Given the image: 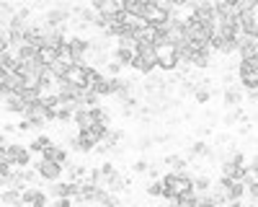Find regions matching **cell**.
Returning a JSON list of instances; mask_svg holds the SVG:
<instances>
[{"label":"cell","mask_w":258,"mask_h":207,"mask_svg":"<svg viewBox=\"0 0 258 207\" xmlns=\"http://www.w3.org/2000/svg\"><path fill=\"white\" fill-rule=\"evenodd\" d=\"M6 153H8V158H11V163L16 166V169H26V166H31V150H29L26 142H8Z\"/></svg>","instance_id":"1"},{"label":"cell","mask_w":258,"mask_h":207,"mask_svg":"<svg viewBox=\"0 0 258 207\" xmlns=\"http://www.w3.org/2000/svg\"><path fill=\"white\" fill-rule=\"evenodd\" d=\"M220 96H222V104H225L227 109H238V107H243V104H245V88H240L238 83L220 88Z\"/></svg>","instance_id":"2"},{"label":"cell","mask_w":258,"mask_h":207,"mask_svg":"<svg viewBox=\"0 0 258 207\" xmlns=\"http://www.w3.org/2000/svg\"><path fill=\"white\" fill-rule=\"evenodd\" d=\"M34 169L39 171V176L44 179V181H59V176L64 174V166L62 163H54V161H36V163H31Z\"/></svg>","instance_id":"3"},{"label":"cell","mask_w":258,"mask_h":207,"mask_svg":"<svg viewBox=\"0 0 258 207\" xmlns=\"http://www.w3.org/2000/svg\"><path fill=\"white\" fill-rule=\"evenodd\" d=\"M21 202L29 204V207H49V194L41 192L39 186H26L21 192Z\"/></svg>","instance_id":"4"},{"label":"cell","mask_w":258,"mask_h":207,"mask_svg":"<svg viewBox=\"0 0 258 207\" xmlns=\"http://www.w3.org/2000/svg\"><path fill=\"white\" fill-rule=\"evenodd\" d=\"M170 18H173V13L158 8L155 3H150V6H147V11H145V21H147L150 26H165Z\"/></svg>","instance_id":"5"},{"label":"cell","mask_w":258,"mask_h":207,"mask_svg":"<svg viewBox=\"0 0 258 207\" xmlns=\"http://www.w3.org/2000/svg\"><path fill=\"white\" fill-rule=\"evenodd\" d=\"M78 189H80V184H75V181H52L49 194H52V199H59V197H70V199H75Z\"/></svg>","instance_id":"6"},{"label":"cell","mask_w":258,"mask_h":207,"mask_svg":"<svg viewBox=\"0 0 258 207\" xmlns=\"http://www.w3.org/2000/svg\"><path fill=\"white\" fill-rule=\"evenodd\" d=\"M238 26H240V34L245 36H258V13L255 11H245L238 16Z\"/></svg>","instance_id":"7"},{"label":"cell","mask_w":258,"mask_h":207,"mask_svg":"<svg viewBox=\"0 0 258 207\" xmlns=\"http://www.w3.org/2000/svg\"><path fill=\"white\" fill-rule=\"evenodd\" d=\"M163 163L168 166L170 171H176V174H183L188 166H191V161H188L186 156H181V153H168V156L163 158Z\"/></svg>","instance_id":"8"},{"label":"cell","mask_w":258,"mask_h":207,"mask_svg":"<svg viewBox=\"0 0 258 207\" xmlns=\"http://www.w3.org/2000/svg\"><path fill=\"white\" fill-rule=\"evenodd\" d=\"M176 194L178 197H186V194H194V176L188 174V171H183V174H178L176 176Z\"/></svg>","instance_id":"9"},{"label":"cell","mask_w":258,"mask_h":207,"mask_svg":"<svg viewBox=\"0 0 258 207\" xmlns=\"http://www.w3.org/2000/svg\"><path fill=\"white\" fill-rule=\"evenodd\" d=\"M3 104H6V112L8 114H24L26 112V101L16 96V93H6L3 96Z\"/></svg>","instance_id":"10"},{"label":"cell","mask_w":258,"mask_h":207,"mask_svg":"<svg viewBox=\"0 0 258 207\" xmlns=\"http://www.w3.org/2000/svg\"><path fill=\"white\" fill-rule=\"evenodd\" d=\"M191 176H194V192H197V194H207V192H212L214 181H212L209 174H191Z\"/></svg>","instance_id":"11"},{"label":"cell","mask_w":258,"mask_h":207,"mask_svg":"<svg viewBox=\"0 0 258 207\" xmlns=\"http://www.w3.org/2000/svg\"><path fill=\"white\" fill-rule=\"evenodd\" d=\"M214 93H217V88H212V86H202V88L194 91L191 101L197 104V107H204V104H209V101H212V96H214Z\"/></svg>","instance_id":"12"},{"label":"cell","mask_w":258,"mask_h":207,"mask_svg":"<svg viewBox=\"0 0 258 207\" xmlns=\"http://www.w3.org/2000/svg\"><path fill=\"white\" fill-rule=\"evenodd\" d=\"M26 145H29L31 153H39V156H41V150H44V148L54 145V140H52V135H36V137H31V142H26Z\"/></svg>","instance_id":"13"},{"label":"cell","mask_w":258,"mask_h":207,"mask_svg":"<svg viewBox=\"0 0 258 207\" xmlns=\"http://www.w3.org/2000/svg\"><path fill=\"white\" fill-rule=\"evenodd\" d=\"M0 202H3V207H24L18 189H3L0 192Z\"/></svg>","instance_id":"14"},{"label":"cell","mask_w":258,"mask_h":207,"mask_svg":"<svg viewBox=\"0 0 258 207\" xmlns=\"http://www.w3.org/2000/svg\"><path fill=\"white\" fill-rule=\"evenodd\" d=\"M101 98H106V96H111V80H109V75H103V78H98L93 86H91Z\"/></svg>","instance_id":"15"},{"label":"cell","mask_w":258,"mask_h":207,"mask_svg":"<svg viewBox=\"0 0 258 207\" xmlns=\"http://www.w3.org/2000/svg\"><path fill=\"white\" fill-rule=\"evenodd\" d=\"M57 60H59V55H57V52H54L52 47H41V49H39V62H41V65L52 68Z\"/></svg>","instance_id":"16"},{"label":"cell","mask_w":258,"mask_h":207,"mask_svg":"<svg viewBox=\"0 0 258 207\" xmlns=\"http://www.w3.org/2000/svg\"><path fill=\"white\" fill-rule=\"evenodd\" d=\"M163 186H165V184H163V179H155V181H150V184L145 186V194L158 199V197H163Z\"/></svg>","instance_id":"17"},{"label":"cell","mask_w":258,"mask_h":207,"mask_svg":"<svg viewBox=\"0 0 258 207\" xmlns=\"http://www.w3.org/2000/svg\"><path fill=\"white\" fill-rule=\"evenodd\" d=\"M147 169H150V161H147V158H135L132 163H129V171H132L135 176L147 174Z\"/></svg>","instance_id":"18"},{"label":"cell","mask_w":258,"mask_h":207,"mask_svg":"<svg viewBox=\"0 0 258 207\" xmlns=\"http://www.w3.org/2000/svg\"><path fill=\"white\" fill-rule=\"evenodd\" d=\"M135 148H137L140 153H147L150 148H158V145H155V135H145V137H140V140L135 142Z\"/></svg>","instance_id":"19"},{"label":"cell","mask_w":258,"mask_h":207,"mask_svg":"<svg viewBox=\"0 0 258 207\" xmlns=\"http://www.w3.org/2000/svg\"><path fill=\"white\" fill-rule=\"evenodd\" d=\"M121 73H124V65H121V62H116L114 57L106 62V75H109V78H119Z\"/></svg>","instance_id":"20"},{"label":"cell","mask_w":258,"mask_h":207,"mask_svg":"<svg viewBox=\"0 0 258 207\" xmlns=\"http://www.w3.org/2000/svg\"><path fill=\"white\" fill-rule=\"evenodd\" d=\"M98 171H101V176H103V181H106L109 176H114L119 169H116V163H114V161H103V163L98 166Z\"/></svg>","instance_id":"21"},{"label":"cell","mask_w":258,"mask_h":207,"mask_svg":"<svg viewBox=\"0 0 258 207\" xmlns=\"http://www.w3.org/2000/svg\"><path fill=\"white\" fill-rule=\"evenodd\" d=\"M248 174H250L253 179H258V153L248 158Z\"/></svg>","instance_id":"22"},{"label":"cell","mask_w":258,"mask_h":207,"mask_svg":"<svg viewBox=\"0 0 258 207\" xmlns=\"http://www.w3.org/2000/svg\"><path fill=\"white\" fill-rule=\"evenodd\" d=\"M16 130H18V135H29L34 127H31V124H29L26 119H21V122H16Z\"/></svg>","instance_id":"23"},{"label":"cell","mask_w":258,"mask_h":207,"mask_svg":"<svg viewBox=\"0 0 258 207\" xmlns=\"http://www.w3.org/2000/svg\"><path fill=\"white\" fill-rule=\"evenodd\" d=\"M75 202L70 199V197H59V199H52V204L49 207H73Z\"/></svg>","instance_id":"24"},{"label":"cell","mask_w":258,"mask_h":207,"mask_svg":"<svg viewBox=\"0 0 258 207\" xmlns=\"http://www.w3.org/2000/svg\"><path fill=\"white\" fill-rule=\"evenodd\" d=\"M248 197H250V202H258V179L248 184Z\"/></svg>","instance_id":"25"},{"label":"cell","mask_w":258,"mask_h":207,"mask_svg":"<svg viewBox=\"0 0 258 207\" xmlns=\"http://www.w3.org/2000/svg\"><path fill=\"white\" fill-rule=\"evenodd\" d=\"M3 132H6L8 137H11V135H16L18 130H16V124H13V122H8V124H3Z\"/></svg>","instance_id":"26"},{"label":"cell","mask_w":258,"mask_h":207,"mask_svg":"<svg viewBox=\"0 0 258 207\" xmlns=\"http://www.w3.org/2000/svg\"><path fill=\"white\" fill-rule=\"evenodd\" d=\"M248 62H250V68H253V75L258 78V55H253V57H248Z\"/></svg>","instance_id":"27"},{"label":"cell","mask_w":258,"mask_h":207,"mask_svg":"<svg viewBox=\"0 0 258 207\" xmlns=\"http://www.w3.org/2000/svg\"><path fill=\"white\" fill-rule=\"evenodd\" d=\"M225 207H245V204H243V199H230Z\"/></svg>","instance_id":"28"},{"label":"cell","mask_w":258,"mask_h":207,"mask_svg":"<svg viewBox=\"0 0 258 207\" xmlns=\"http://www.w3.org/2000/svg\"><path fill=\"white\" fill-rule=\"evenodd\" d=\"M0 207H3V202H0Z\"/></svg>","instance_id":"29"},{"label":"cell","mask_w":258,"mask_h":207,"mask_svg":"<svg viewBox=\"0 0 258 207\" xmlns=\"http://www.w3.org/2000/svg\"><path fill=\"white\" fill-rule=\"evenodd\" d=\"M24 207H29V204H24Z\"/></svg>","instance_id":"30"}]
</instances>
